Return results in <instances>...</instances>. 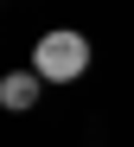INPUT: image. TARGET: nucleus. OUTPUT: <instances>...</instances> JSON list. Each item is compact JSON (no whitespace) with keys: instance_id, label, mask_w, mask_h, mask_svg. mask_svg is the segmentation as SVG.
I'll return each instance as SVG.
<instances>
[{"instance_id":"obj_2","label":"nucleus","mask_w":134,"mask_h":147,"mask_svg":"<svg viewBox=\"0 0 134 147\" xmlns=\"http://www.w3.org/2000/svg\"><path fill=\"white\" fill-rule=\"evenodd\" d=\"M38 90H45V77H38V70H7V77H0V109H32L38 102Z\"/></svg>"},{"instance_id":"obj_1","label":"nucleus","mask_w":134,"mask_h":147,"mask_svg":"<svg viewBox=\"0 0 134 147\" xmlns=\"http://www.w3.org/2000/svg\"><path fill=\"white\" fill-rule=\"evenodd\" d=\"M32 70L45 83H77L90 70V38L77 32V26H58V32H45L38 45H32Z\"/></svg>"}]
</instances>
